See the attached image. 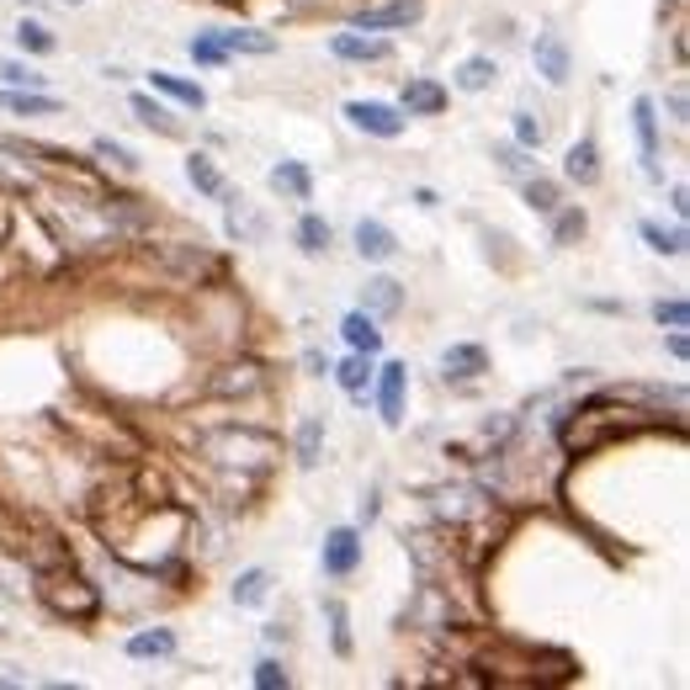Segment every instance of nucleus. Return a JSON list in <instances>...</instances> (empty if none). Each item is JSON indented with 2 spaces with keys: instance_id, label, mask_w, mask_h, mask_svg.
I'll return each instance as SVG.
<instances>
[{
  "instance_id": "1",
  "label": "nucleus",
  "mask_w": 690,
  "mask_h": 690,
  "mask_svg": "<svg viewBox=\"0 0 690 690\" xmlns=\"http://www.w3.org/2000/svg\"><path fill=\"white\" fill-rule=\"evenodd\" d=\"M202 457L213 462V468H229V473H240V478H260L277 457H282V442L277 436H266V431H207L202 436Z\"/></svg>"
},
{
  "instance_id": "2",
  "label": "nucleus",
  "mask_w": 690,
  "mask_h": 690,
  "mask_svg": "<svg viewBox=\"0 0 690 690\" xmlns=\"http://www.w3.org/2000/svg\"><path fill=\"white\" fill-rule=\"evenodd\" d=\"M38 600L49 605L59 622H97L101 611V590L75 568V563H59V568H38Z\"/></svg>"
},
{
  "instance_id": "3",
  "label": "nucleus",
  "mask_w": 690,
  "mask_h": 690,
  "mask_svg": "<svg viewBox=\"0 0 690 690\" xmlns=\"http://www.w3.org/2000/svg\"><path fill=\"white\" fill-rule=\"evenodd\" d=\"M642 414H653V409H622V414H605L600 404H585L579 420L563 425V446H568V451H595V446L616 442V436H632V431L642 425Z\"/></svg>"
},
{
  "instance_id": "4",
  "label": "nucleus",
  "mask_w": 690,
  "mask_h": 690,
  "mask_svg": "<svg viewBox=\"0 0 690 690\" xmlns=\"http://www.w3.org/2000/svg\"><path fill=\"white\" fill-rule=\"evenodd\" d=\"M149 260L159 266V271H170L181 288H207V282H223V255H213V250L202 245H159V250H144Z\"/></svg>"
},
{
  "instance_id": "5",
  "label": "nucleus",
  "mask_w": 690,
  "mask_h": 690,
  "mask_svg": "<svg viewBox=\"0 0 690 690\" xmlns=\"http://www.w3.org/2000/svg\"><path fill=\"white\" fill-rule=\"evenodd\" d=\"M260 383H266V367L250 361V356H240V361H223L218 372H207L202 394L207 398H245V394H255Z\"/></svg>"
},
{
  "instance_id": "6",
  "label": "nucleus",
  "mask_w": 690,
  "mask_h": 690,
  "mask_svg": "<svg viewBox=\"0 0 690 690\" xmlns=\"http://www.w3.org/2000/svg\"><path fill=\"white\" fill-rule=\"evenodd\" d=\"M632 128H638V149H642V176L648 181H664V165H659V101L638 97L632 101Z\"/></svg>"
},
{
  "instance_id": "7",
  "label": "nucleus",
  "mask_w": 690,
  "mask_h": 690,
  "mask_svg": "<svg viewBox=\"0 0 690 690\" xmlns=\"http://www.w3.org/2000/svg\"><path fill=\"white\" fill-rule=\"evenodd\" d=\"M420 16H425L420 0H388V5H361L350 22L356 33H394V27H414Z\"/></svg>"
},
{
  "instance_id": "8",
  "label": "nucleus",
  "mask_w": 690,
  "mask_h": 690,
  "mask_svg": "<svg viewBox=\"0 0 690 690\" xmlns=\"http://www.w3.org/2000/svg\"><path fill=\"white\" fill-rule=\"evenodd\" d=\"M532 64H537V75H542L547 86H568V75H574V53H568V43L558 33H537Z\"/></svg>"
},
{
  "instance_id": "9",
  "label": "nucleus",
  "mask_w": 690,
  "mask_h": 690,
  "mask_svg": "<svg viewBox=\"0 0 690 690\" xmlns=\"http://www.w3.org/2000/svg\"><path fill=\"white\" fill-rule=\"evenodd\" d=\"M378 414H383V425H404V388H409V367L404 361H388V367H378Z\"/></svg>"
},
{
  "instance_id": "10",
  "label": "nucleus",
  "mask_w": 690,
  "mask_h": 690,
  "mask_svg": "<svg viewBox=\"0 0 690 690\" xmlns=\"http://www.w3.org/2000/svg\"><path fill=\"white\" fill-rule=\"evenodd\" d=\"M345 117H350L361 133H372V139H398V133H404V112H398V106H383V101H350Z\"/></svg>"
},
{
  "instance_id": "11",
  "label": "nucleus",
  "mask_w": 690,
  "mask_h": 690,
  "mask_svg": "<svg viewBox=\"0 0 690 690\" xmlns=\"http://www.w3.org/2000/svg\"><path fill=\"white\" fill-rule=\"evenodd\" d=\"M356 563H361V532L356 526H335L324 537V574L345 579V574H356Z\"/></svg>"
},
{
  "instance_id": "12",
  "label": "nucleus",
  "mask_w": 690,
  "mask_h": 690,
  "mask_svg": "<svg viewBox=\"0 0 690 690\" xmlns=\"http://www.w3.org/2000/svg\"><path fill=\"white\" fill-rule=\"evenodd\" d=\"M442 372H446V383H473V378L489 372V350L484 345H446Z\"/></svg>"
},
{
  "instance_id": "13",
  "label": "nucleus",
  "mask_w": 690,
  "mask_h": 690,
  "mask_svg": "<svg viewBox=\"0 0 690 690\" xmlns=\"http://www.w3.org/2000/svg\"><path fill=\"white\" fill-rule=\"evenodd\" d=\"M330 53H335V59H345V64H383V59H388V43H383V38H361V33H335V38H330Z\"/></svg>"
},
{
  "instance_id": "14",
  "label": "nucleus",
  "mask_w": 690,
  "mask_h": 690,
  "mask_svg": "<svg viewBox=\"0 0 690 690\" xmlns=\"http://www.w3.org/2000/svg\"><path fill=\"white\" fill-rule=\"evenodd\" d=\"M356 255H361V260H394L398 255L394 229L378 223V218H361V223H356Z\"/></svg>"
},
{
  "instance_id": "15",
  "label": "nucleus",
  "mask_w": 690,
  "mask_h": 690,
  "mask_svg": "<svg viewBox=\"0 0 690 690\" xmlns=\"http://www.w3.org/2000/svg\"><path fill=\"white\" fill-rule=\"evenodd\" d=\"M128 106H133V117L144 123L149 133H159V139H181V123H176V112L165 106V101H154V97H128Z\"/></svg>"
},
{
  "instance_id": "16",
  "label": "nucleus",
  "mask_w": 690,
  "mask_h": 690,
  "mask_svg": "<svg viewBox=\"0 0 690 690\" xmlns=\"http://www.w3.org/2000/svg\"><path fill=\"white\" fill-rule=\"evenodd\" d=\"M330 372H335V383H341L350 398H367L372 378H378V367H372V356H367V350H350L341 367H330Z\"/></svg>"
},
{
  "instance_id": "17",
  "label": "nucleus",
  "mask_w": 690,
  "mask_h": 690,
  "mask_svg": "<svg viewBox=\"0 0 690 690\" xmlns=\"http://www.w3.org/2000/svg\"><path fill=\"white\" fill-rule=\"evenodd\" d=\"M0 106H5V112H22V117H59V112H64L59 97H49V91H22V86L0 91Z\"/></svg>"
},
{
  "instance_id": "18",
  "label": "nucleus",
  "mask_w": 690,
  "mask_h": 690,
  "mask_svg": "<svg viewBox=\"0 0 690 690\" xmlns=\"http://www.w3.org/2000/svg\"><path fill=\"white\" fill-rule=\"evenodd\" d=\"M494 75H499V64H494L489 53H473V59H462L457 69H451V86L457 91H468V97H478V91H489Z\"/></svg>"
},
{
  "instance_id": "19",
  "label": "nucleus",
  "mask_w": 690,
  "mask_h": 690,
  "mask_svg": "<svg viewBox=\"0 0 690 690\" xmlns=\"http://www.w3.org/2000/svg\"><path fill=\"white\" fill-rule=\"evenodd\" d=\"M563 176L579 181V187H595V181H600V149H595V139L568 144V154H563Z\"/></svg>"
},
{
  "instance_id": "20",
  "label": "nucleus",
  "mask_w": 690,
  "mask_h": 690,
  "mask_svg": "<svg viewBox=\"0 0 690 690\" xmlns=\"http://www.w3.org/2000/svg\"><path fill=\"white\" fill-rule=\"evenodd\" d=\"M361 308L372 314V319H388L404 308V288H398L394 277H372L367 288H361Z\"/></svg>"
},
{
  "instance_id": "21",
  "label": "nucleus",
  "mask_w": 690,
  "mask_h": 690,
  "mask_svg": "<svg viewBox=\"0 0 690 690\" xmlns=\"http://www.w3.org/2000/svg\"><path fill=\"white\" fill-rule=\"evenodd\" d=\"M341 335H345V345H350V350H367V356H378V350H383V330H378V319H372L367 308L345 314Z\"/></svg>"
},
{
  "instance_id": "22",
  "label": "nucleus",
  "mask_w": 690,
  "mask_h": 690,
  "mask_svg": "<svg viewBox=\"0 0 690 690\" xmlns=\"http://www.w3.org/2000/svg\"><path fill=\"white\" fill-rule=\"evenodd\" d=\"M404 112H409V117H442L446 91L436 80H409V86H404Z\"/></svg>"
},
{
  "instance_id": "23",
  "label": "nucleus",
  "mask_w": 690,
  "mask_h": 690,
  "mask_svg": "<svg viewBox=\"0 0 690 690\" xmlns=\"http://www.w3.org/2000/svg\"><path fill=\"white\" fill-rule=\"evenodd\" d=\"M271 192H282L288 202H308L314 197V176H308L297 159H282V165L271 170Z\"/></svg>"
},
{
  "instance_id": "24",
  "label": "nucleus",
  "mask_w": 690,
  "mask_h": 690,
  "mask_svg": "<svg viewBox=\"0 0 690 690\" xmlns=\"http://www.w3.org/2000/svg\"><path fill=\"white\" fill-rule=\"evenodd\" d=\"M149 86H154L159 97H170V101H181V106H192V112H202V106H207V91H202V86H192V80H181V75H165V69H154V75H149Z\"/></svg>"
},
{
  "instance_id": "25",
  "label": "nucleus",
  "mask_w": 690,
  "mask_h": 690,
  "mask_svg": "<svg viewBox=\"0 0 690 690\" xmlns=\"http://www.w3.org/2000/svg\"><path fill=\"white\" fill-rule=\"evenodd\" d=\"M297 468H319V451H324V414H308L303 425H297Z\"/></svg>"
},
{
  "instance_id": "26",
  "label": "nucleus",
  "mask_w": 690,
  "mask_h": 690,
  "mask_svg": "<svg viewBox=\"0 0 690 690\" xmlns=\"http://www.w3.org/2000/svg\"><path fill=\"white\" fill-rule=\"evenodd\" d=\"M176 653V632L170 627H149L128 638V659H170Z\"/></svg>"
},
{
  "instance_id": "27",
  "label": "nucleus",
  "mask_w": 690,
  "mask_h": 690,
  "mask_svg": "<svg viewBox=\"0 0 690 690\" xmlns=\"http://www.w3.org/2000/svg\"><path fill=\"white\" fill-rule=\"evenodd\" d=\"M521 192H526V207H532V213H552V207H563V192H558V181H552V176H542V170H532V176H526V181H521Z\"/></svg>"
},
{
  "instance_id": "28",
  "label": "nucleus",
  "mask_w": 690,
  "mask_h": 690,
  "mask_svg": "<svg viewBox=\"0 0 690 690\" xmlns=\"http://www.w3.org/2000/svg\"><path fill=\"white\" fill-rule=\"evenodd\" d=\"M547 218H552V245H579L585 229H590V218L579 207H552Z\"/></svg>"
},
{
  "instance_id": "29",
  "label": "nucleus",
  "mask_w": 690,
  "mask_h": 690,
  "mask_svg": "<svg viewBox=\"0 0 690 690\" xmlns=\"http://www.w3.org/2000/svg\"><path fill=\"white\" fill-rule=\"evenodd\" d=\"M213 38L229 53H277V38H271V33H255V27H245V33H240V27H234V33H213Z\"/></svg>"
},
{
  "instance_id": "30",
  "label": "nucleus",
  "mask_w": 690,
  "mask_h": 690,
  "mask_svg": "<svg viewBox=\"0 0 690 690\" xmlns=\"http://www.w3.org/2000/svg\"><path fill=\"white\" fill-rule=\"evenodd\" d=\"M494 165L510 176V181H526L532 170H537V159H532V149L521 144H494Z\"/></svg>"
},
{
  "instance_id": "31",
  "label": "nucleus",
  "mask_w": 690,
  "mask_h": 690,
  "mask_svg": "<svg viewBox=\"0 0 690 690\" xmlns=\"http://www.w3.org/2000/svg\"><path fill=\"white\" fill-rule=\"evenodd\" d=\"M642 240L653 255H686V229H664V223L642 218Z\"/></svg>"
},
{
  "instance_id": "32",
  "label": "nucleus",
  "mask_w": 690,
  "mask_h": 690,
  "mask_svg": "<svg viewBox=\"0 0 690 690\" xmlns=\"http://www.w3.org/2000/svg\"><path fill=\"white\" fill-rule=\"evenodd\" d=\"M266 595H271V574H266V568H245V574L234 579V605H245V611L260 605Z\"/></svg>"
},
{
  "instance_id": "33",
  "label": "nucleus",
  "mask_w": 690,
  "mask_h": 690,
  "mask_svg": "<svg viewBox=\"0 0 690 690\" xmlns=\"http://www.w3.org/2000/svg\"><path fill=\"white\" fill-rule=\"evenodd\" d=\"M330 240H335V234H330V223H324L319 213H308V218L297 223V250H303V255H324Z\"/></svg>"
},
{
  "instance_id": "34",
  "label": "nucleus",
  "mask_w": 690,
  "mask_h": 690,
  "mask_svg": "<svg viewBox=\"0 0 690 690\" xmlns=\"http://www.w3.org/2000/svg\"><path fill=\"white\" fill-rule=\"evenodd\" d=\"M187 176H192V187H197L202 197H218L223 192V176H218V165L207 154H187Z\"/></svg>"
},
{
  "instance_id": "35",
  "label": "nucleus",
  "mask_w": 690,
  "mask_h": 690,
  "mask_svg": "<svg viewBox=\"0 0 690 690\" xmlns=\"http://www.w3.org/2000/svg\"><path fill=\"white\" fill-rule=\"evenodd\" d=\"M0 187L27 197V192H38V170H33L27 159H0Z\"/></svg>"
},
{
  "instance_id": "36",
  "label": "nucleus",
  "mask_w": 690,
  "mask_h": 690,
  "mask_svg": "<svg viewBox=\"0 0 690 690\" xmlns=\"http://www.w3.org/2000/svg\"><path fill=\"white\" fill-rule=\"evenodd\" d=\"M91 154H97L101 165L123 170V176H133V170H139V154H133L128 144H117V139H97V144H91Z\"/></svg>"
},
{
  "instance_id": "37",
  "label": "nucleus",
  "mask_w": 690,
  "mask_h": 690,
  "mask_svg": "<svg viewBox=\"0 0 690 690\" xmlns=\"http://www.w3.org/2000/svg\"><path fill=\"white\" fill-rule=\"evenodd\" d=\"M324 616H330V642H335V653L350 659V616H345V600H324Z\"/></svg>"
},
{
  "instance_id": "38",
  "label": "nucleus",
  "mask_w": 690,
  "mask_h": 690,
  "mask_svg": "<svg viewBox=\"0 0 690 690\" xmlns=\"http://www.w3.org/2000/svg\"><path fill=\"white\" fill-rule=\"evenodd\" d=\"M16 43H22L27 53H53L59 49V38H53L49 27H43V22H27V16L16 22Z\"/></svg>"
},
{
  "instance_id": "39",
  "label": "nucleus",
  "mask_w": 690,
  "mask_h": 690,
  "mask_svg": "<svg viewBox=\"0 0 690 690\" xmlns=\"http://www.w3.org/2000/svg\"><path fill=\"white\" fill-rule=\"evenodd\" d=\"M0 75H5V86H22V91H43V86H49V75H38V69L22 64V59H0Z\"/></svg>"
},
{
  "instance_id": "40",
  "label": "nucleus",
  "mask_w": 690,
  "mask_h": 690,
  "mask_svg": "<svg viewBox=\"0 0 690 690\" xmlns=\"http://www.w3.org/2000/svg\"><path fill=\"white\" fill-rule=\"evenodd\" d=\"M515 144H521V149H532V154H537V149L547 144V123H537L532 112H515Z\"/></svg>"
},
{
  "instance_id": "41",
  "label": "nucleus",
  "mask_w": 690,
  "mask_h": 690,
  "mask_svg": "<svg viewBox=\"0 0 690 690\" xmlns=\"http://www.w3.org/2000/svg\"><path fill=\"white\" fill-rule=\"evenodd\" d=\"M192 59L207 64V69H218V64H229V49H223L213 33H197V38H192Z\"/></svg>"
},
{
  "instance_id": "42",
  "label": "nucleus",
  "mask_w": 690,
  "mask_h": 690,
  "mask_svg": "<svg viewBox=\"0 0 690 690\" xmlns=\"http://www.w3.org/2000/svg\"><path fill=\"white\" fill-rule=\"evenodd\" d=\"M653 319H659V324H669V330H686V324H690L686 297H659V303H653Z\"/></svg>"
},
{
  "instance_id": "43",
  "label": "nucleus",
  "mask_w": 690,
  "mask_h": 690,
  "mask_svg": "<svg viewBox=\"0 0 690 690\" xmlns=\"http://www.w3.org/2000/svg\"><path fill=\"white\" fill-rule=\"evenodd\" d=\"M255 686L260 690H288L293 686V675H288L277 659H260V664H255Z\"/></svg>"
},
{
  "instance_id": "44",
  "label": "nucleus",
  "mask_w": 690,
  "mask_h": 690,
  "mask_svg": "<svg viewBox=\"0 0 690 690\" xmlns=\"http://www.w3.org/2000/svg\"><path fill=\"white\" fill-rule=\"evenodd\" d=\"M664 106H669V117L686 128L690 123V97H686V86H669V97H664Z\"/></svg>"
},
{
  "instance_id": "45",
  "label": "nucleus",
  "mask_w": 690,
  "mask_h": 690,
  "mask_svg": "<svg viewBox=\"0 0 690 690\" xmlns=\"http://www.w3.org/2000/svg\"><path fill=\"white\" fill-rule=\"evenodd\" d=\"M303 367H308V378H324V372H330V361H324L319 350H308V356H303Z\"/></svg>"
},
{
  "instance_id": "46",
  "label": "nucleus",
  "mask_w": 690,
  "mask_h": 690,
  "mask_svg": "<svg viewBox=\"0 0 690 690\" xmlns=\"http://www.w3.org/2000/svg\"><path fill=\"white\" fill-rule=\"evenodd\" d=\"M378 510H383V504H378V489H372L367 499H361V526H372V521H378Z\"/></svg>"
},
{
  "instance_id": "47",
  "label": "nucleus",
  "mask_w": 690,
  "mask_h": 690,
  "mask_svg": "<svg viewBox=\"0 0 690 690\" xmlns=\"http://www.w3.org/2000/svg\"><path fill=\"white\" fill-rule=\"evenodd\" d=\"M669 207H675V218H686V213H690V197H686V187H675V192H669Z\"/></svg>"
},
{
  "instance_id": "48",
  "label": "nucleus",
  "mask_w": 690,
  "mask_h": 690,
  "mask_svg": "<svg viewBox=\"0 0 690 690\" xmlns=\"http://www.w3.org/2000/svg\"><path fill=\"white\" fill-rule=\"evenodd\" d=\"M669 356H675V361H686V356H690V341H686V335H680V330L669 335Z\"/></svg>"
},
{
  "instance_id": "49",
  "label": "nucleus",
  "mask_w": 690,
  "mask_h": 690,
  "mask_svg": "<svg viewBox=\"0 0 690 690\" xmlns=\"http://www.w3.org/2000/svg\"><path fill=\"white\" fill-rule=\"evenodd\" d=\"M22 5H43V0H22Z\"/></svg>"
},
{
  "instance_id": "50",
  "label": "nucleus",
  "mask_w": 690,
  "mask_h": 690,
  "mask_svg": "<svg viewBox=\"0 0 690 690\" xmlns=\"http://www.w3.org/2000/svg\"><path fill=\"white\" fill-rule=\"evenodd\" d=\"M669 5H680V0H669Z\"/></svg>"
}]
</instances>
